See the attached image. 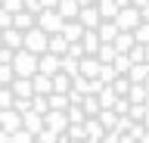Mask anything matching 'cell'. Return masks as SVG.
Here are the masks:
<instances>
[{"instance_id": "cell-1", "label": "cell", "mask_w": 149, "mask_h": 143, "mask_svg": "<svg viewBox=\"0 0 149 143\" xmlns=\"http://www.w3.org/2000/svg\"><path fill=\"white\" fill-rule=\"evenodd\" d=\"M0 143H149V0H0Z\"/></svg>"}]
</instances>
